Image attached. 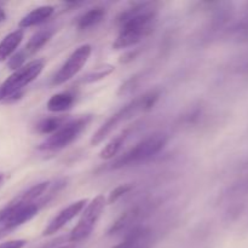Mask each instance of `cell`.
<instances>
[{
	"instance_id": "cell-1",
	"label": "cell",
	"mask_w": 248,
	"mask_h": 248,
	"mask_svg": "<svg viewBox=\"0 0 248 248\" xmlns=\"http://www.w3.org/2000/svg\"><path fill=\"white\" fill-rule=\"evenodd\" d=\"M156 21V7L153 2H140L121 12L118 17L120 26L113 48L121 50L136 45L149 35Z\"/></svg>"
},
{
	"instance_id": "cell-2",
	"label": "cell",
	"mask_w": 248,
	"mask_h": 248,
	"mask_svg": "<svg viewBox=\"0 0 248 248\" xmlns=\"http://www.w3.org/2000/svg\"><path fill=\"white\" fill-rule=\"evenodd\" d=\"M44 201L24 202L18 195L0 210V237L29 222L38 215Z\"/></svg>"
},
{
	"instance_id": "cell-3",
	"label": "cell",
	"mask_w": 248,
	"mask_h": 248,
	"mask_svg": "<svg viewBox=\"0 0 248 248\" xmlns=\"http://www.w3.org/2000/svg\"><path fill=\"white\" fill-rule=\"evenodd\" d=\"M45 67V60H33L23 67L15 70L1 85H0V103H7L17 98L22 90L36 79Z\"/></svg>"
},
{
	"instance_id": "cell-4",
	"label": "cell",
	"mask_w": 248,
	"mask_h": 248,
	"mask_svg": "<svg viewBox=\"0 0 248 248\" xmlns=\"http://www.w3.org/2000/svg\"><path fill=\"white\" fill-rule=\"evenodd\" d=\"M167 142H169V137H167L166 133H153V135L148 136L144 140L138 142L132 149L125 153L123 156L119 157L113 164V169H123V167L145 161V160L159 154L164 149L165 145L167 144Z\"/></svg>"
},
{
	"instance_id": "cell-5",
	"label": "cell",
	"mask_w": 248,
	"mask_h": 248,
	"mask_svg": "<svg viewBox=\"0 0 248 248\" xmlns=\"http://www.w3.org/2000/svg\"><path fill=\"white\" fill-rule=\"evenodd\" d=\"M91 121V116L84 115L74 120H68L61 128L50 136L40 144L39 149L55 152L72 144Z\"/></svg>"
},
{
	"instance_id": "cell-6",
	"label": "cell",
	"mask_w": 248,
	"mask_h": 248,
	"mask_svg": "<svg viewBox=\"0 0 248 248\" xmlns=\"http://www.w3.org/2000/svg\"><path fill=\"white\" fill-rule=\"evenodd\" d=\"M106 203L107 201L104 195H97L96 198L92 199L87 203L86 208H84V212H82L79 222L73 228L69 236H68V240L70 242H74V244L75 242H81L91 235L97 222H98L102 213H103Z\"/></svg>"
},
{
	"instance_id": "cell-7",
	"label": "cell",
	"mask_w": 248,
	"mask_h": 248,
	"mask_svg": "<svg viewBox=\"0 0 248 248\" xmlns=\"http://www.w3.org/2000/svg\"><path fill=\"white\" fill-rule=\"evenodd\" d=\"M138 111H143V101L142 96L137 97L133 101H131L130 103L126 104L125 107L120 109L119 111H116L114 115H111L101 127L97 130V132L92 136L91 138V145H98L99 143L103 142L116 127H118L120 124H123L124 121L128 120V119L132 118L136 113Z\"/></svg>"
},
{
	"instance_id": "cell-8",
	"label": "cell",
	"mask_w": 248,
	"mask_h": 248,
	"mask_svg": "<svg viewBox=\"0 0 248 248\" xmlns=\"http://www.w3.org/2000/svg\"><path fill=\"white\" fill-rule=\"evenodd\" d=\"M91 53L92 46L90 44H84V45L79 46L55 74L52 79L53 86H60V85L65 84L70 79H73L84 68Z\"/></svg>"
},
{
	"instance_id": "cell-9",
	"label": "cell",
	"mask_w": 248,
	"mask_h": 248,
	"mask_svg": "<svg viewBox=\"0 0 248 248\" xmlns=\"http://www.w3.org/2000/svg\"><path fill=\"white\" fill-rule=\"evenodd\" d=\"M89 202L87 199H81V200H78L75 202L70 203L69 206L63 208L62 211L58 212L57 216L51 219V222L48 223L47 227L44 229L43 236H50V235L56 234L57 232H60L63 227L68 224L72 219H74L80 212H82L86 206V203Z\"/></svg>"
},
{
	"instance_id": "cell-10",
	"label": "cell",
	"mask_w": 248,
	"mask_h": 248,
	"mask_svg": "<svg viewBox=\"0 0 248 248\" xmlns=\"http://www.w3.org/2000/svg\"><path fill=\"white\" fill-rule=\"evenodd\" d=\"M55 12V7L52 5H43V6L35 7L31 10L29 14H27L23 18L19 21V28H29V27L38 26V24L44 23L46 19L50 18Z\"/></svg>"
},
{
	"instance_id": "cell-11",
	"label": "cell",
	"mask_w": 248,
	"mask_h": 248,
	"mask_svg": "<svg viewBox=\"0 0 248 248\" xmlns=\"http://www.w3.org/2000/svg\"><path fill=\"white\" fill-rule=\"evenodd\" d=\"M24 31L23 29H16V31H11L7 34L1 41H0V62H4L7 58L12 56V53L17 50L19 45H21L22 40H23Z\"/></svg>"
},
{
	"instance_id": "cell-12",
	"label": "cell",
	"mask_w": 248,
	"mask_h": 248,
	"mask_svg": "<svg viewBox=\"0 0 248 248\" xmlns=\"http://www.w3.org/2000/svg\"><path fill=\"white\" fill-rule=\"evenodd\" d=\"M53 33H55V31L52 28L40 29L36 33H34L33 36L29 39V41L26 44L23 50H22L24 55H26V57H31L34 53L38 52L40 48H43L50 41V39L52 38Z\"/></svg>"
},
{
	"instance_id": "cell-13",
	"label": "cell",
	"mask_w": 248,
	"mask_h": 248,
	"mask_svg": "<svg viewBox=\"0 0 248 248\" xmlns=\"http://www.w3.org/2000/svg\"><path fill=\"white\" fill-rule=\"evenodd\" d=\"M75 102L74 93L69 91L60 92L51 97L47 101V109L52 113H63V111L69 110Z\"/></svg>"
},
{
	"instance_id": "cell-14",
	"label": "cell",
	"mask_w": 248,
	"mask_h": 248,
	"mask_svg": "<svg viewBox=\"0 0 248 248\" xmlns=\"http://www.w3.org/2000/svg\"><path fill=\"white\" fill-rule=\"evenodd\" d=\"M130 133H131V128H126V130H124L123 132L119 133L116 137H114L113 140H111L110 142H109L108 144L101 150V153H99V157L104 160L113 159V157L120 152L121 147L124 145L125 140H127Z\"/></svg>"
},
{
	"instance_id": "cell-15",
	"label": "cell",
	"mask_w": 248,
	"mask_h": 248,
	"mask_svg": "<svg viewBox=\"0 0 248 248\" xmlns=\"http://www.w3.org/2000/svg\"><path fill=\"white\" fill-rule=\"evenodd\" d=\"M106 17V9L103 7H93V9L89 10L87 12H85L82 16L79 17L77 24L79 29H89L92 27L97 26L98 23H101L103 21V18Z\"/></svg>"
},
{
	"instance_id": "cell-16",
	"label": "cell",
	"mask_w": 248,
	"mask_h": 248,
	"mask_svg": "<svg viewBox=\"0 0 248 248\" xmlns=\"http://www.w3.org/2000/svg\"><path fill=\"white\" fill-rule=\"evenodd\" d=\"M67 118L65 116H52V118L43 119L40 123L36 125L35 130L41 135H52L55 133L58 128L62 127L65 123H67Z\"/></svg>"
},
{
	"instance_id": "cell-17",
	"label": "cell",
	"mask_w": 248,
	"mask_h": 248,
	"mask_svg": "<svg viewBox=\"0 0 248 248\" xmlns=\"http://www.w3.org/2000/svg\"><path fill=\"white\" fill-rule=\"evenodd\" d=\"M140 215V210L138 207L132 208V210L127 211V212L124 213L120 218H118L115 223L111 225L110 230H109V235L116 234V232H121V230L126 229L127 227H130Z\"/></svg>"
},
{
	"instance_id": "cell-18",
	"label": "cell",
	"mask_w": 248,
	"mask_h": 248,
	"mask_svg": "<svg viewBox=\"0 0 248 248\" xmlns=\"http://www.w3.org/2000/svg\"><path fill=\"white\" fill-rule=\"evenodd\" d=\"M114 70H115V68L110 64H106V65H103V67H98V68H96L94 70H92V72L87 73L86 75H84V79H82V81L84 82L98 81V80H102V79H104L106 77H108V75H110Z\"/></svg>"
},
{
	"instance_id": "cell-19",
	"label": "cell",
	"mask_w": 248,
	"mask_h": 248,
	"mask_svg": "<svg viewBox=\"0 0 248 248\" xmlns=\"http://www.w3.org/2000/svg\"><path fill=\"white\" fill-rule=\"evenodd\" d=\"M131 190H132V186H130V184H123V186H116V188L114 189V190H111L110 194H109L108 203H115L119 199H121L124 195L130 193Z\"/></svg>"
},
{
	"instance_id": "cell-20",
	"label": "cell",
	"mask_w": 248,
	"mask_h": 248,
	"mask_svg": "<svg viewBox=\"0 0 248 248\" xmlns=\"http://www.w3.org/2000/svg\"><path fill=\"white\" fill-rule=\"evenodd\" d=\"M26 240H11L0 244V248H23L26 246Z\"/></svg>"
},
{
	"instance_id": "cell-21",
	"label": "cell",
	"mask_w": 248,
	"mask_h": 248,
	"mask_svg": "<svg viewBox=\"0 0 248 248\" xmlns=\"http://www.w3.org/2000/svg\"><path fill=\"white\" fill-rule=\"evenodd\" d=\"M5 19H6V12H5L4 7L0 6V23H1V22H4Z\"/></svg>"
},
{
	"instance_id": "cell-22",
	"label": "cell",
	"mask_w": 248,
	"mask_h": 248,
	"mask_svg": "<svg viewBox=\"0 0 248 248\" xmlns=\"http://www.w3.org/2000/svg\"><path fill=\"white\" fill-rule=\"evenodd\" d=\"M113 248H128V242H127V240H124V241L121 242V244L116 245V246L113 247Z\"/></svg>"
},
{
	"instance_id": "cell-23",
	"label": "cell",
	"mask_w": 248,
	"mask_h": 248,
	"mask_svg": "<svg viewBox=\"0 0 248 248\" xmlns=\"http://www.w3.org/2000/svg\"><path fill=\"white\" fill-rule=\"evenodd\" d=\"M2 182H4V174H2L1 172H0V186H1V184H2Z\"/></svg>"
},
{
	"instance_id": "cell-24",
	"label": "cell",
	"mask_w": 248,
	"mask_h": 248,
	"mask_svg": "<svg viewBox=\"0 0 248 248\" xmlns=\"http://www.w3.org/2000/svg\"><path fill=\"white\" fill-rule=\"evenodd\" d=\"M56 248H74V247H72V246H62V247H56Z\"/></svg>"
}]
</instances>
